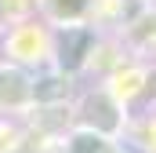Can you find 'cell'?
<instances>
[{"label":"cell","mask_w":156,"mask_h":153,"mask_svg":"<svg viewBox=\"0 0 156 153\" xmlns=\"http://www.w3.org/2000/svg\"><path fill=\"white\" fill-rule=\"evenodd\" d=\"M98 29L91 22H73V26H55L51 29V66L69 76H80L94 51H98Z\"/></svg>","instance_id":"obj_1"},{"label":"cell","mask_w":156,"mask_h":153,"mask_svg":"<svg viewBox=\"0 0 156 153\" xmlns=\"http://www.w3.org/2000/svg\"><path fill=\"white\" fill-rule=\"evenodd\" d=\"M76 128L94 131V135L120 139L123 128H127V106L120 102L105 84L102 88H91V91L80 95V102H76Z\"/></svg>","instance_id":"obj_2"},{"label":"cell","mask_w":156,"mask_h":153,"mask_svg":"<svg viewBox=\"0 0 156 153\" xmlns=\"http://www.w3.org/2000/svg\"><path fill=\"white\" fill-rule=\"evenodd\" d=\"M7 51L15 55L18 66L51 62V29H44V26H37V22H22V26L7 37Z\"/></svg>","instance_id":"obj_3"},{"label":"cell","mask_w":156,"mask_h":153,"mask_svg":"<svg viewBox=\"0 0 156 153\" xmlns=\"http://www.w3.org/2000/svg\"><path fill=\"white\" fill-rule=\"evenodd\" d=\"M33 106V73L18 62L0 66V110H26Z\"/></svg>","instance_id":"obj_4"},{"label":"cell","mask_w":156,"mask_h":153,"mask_svg":"<svg viewBox=\"0 0 156 153\" xmlns=\"http://www.w3.org/2000/svg\"><path fill=\"white\" fill-rule=\"evenodd\" d=\"M91 4L94 0H33L40 18L47 26H73V22H91Z\"/></svg>","instance_id":"obj_5"},{"label":"cell","mask_w":156,"mask_h":153,"mask_svg":"<svg viewBox=\"0 0 156 153\" xmlns=\"http://www.w3.org/2000/svg\"><path fill=\"white\" fill-rule=\"evenodd\" d=\"M113 95H116L123 106H131L138 95H145V88H149V66H138V62H123L116 73L109 76V84H105Z\"/></svg>","instance_id":"obj_6"},{"label":"cell","mask_w":156,"mask_h":153,"mask_svg":"<svg viewBox=\"0 0 156 153\" xmlns=\"http://www.w3.org/2000/svg\"><path fill=\"white\" fill-rule=\"evenodd\" d=\"M73 95V76L62 73V69H47V73H37L33 76V102H66Z\"/></svg>","instance_id":"obj_7"},{"label":"cell","mask_w":156,"mask_h":153,"mask_svg":"<svg viewBox=\"0 0 156 153\" xmlns=\"http://www.w3.org/2000/svg\"><path fill=\"white\" fill-rule=\"evenodd\" d=\"M73 153H123V146H120V139L94 135V131L76 128V135H73Z\"/></svg>","instance_id":"obj_8"}]
</instances>
